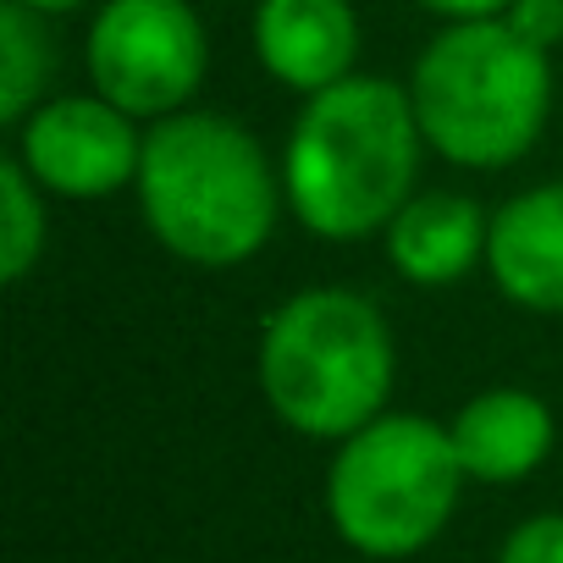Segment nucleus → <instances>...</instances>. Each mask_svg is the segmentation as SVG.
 <instances>
[{
  "label": "nucleus",
  "mask_w": 563,
  "mask_h": 563,
  "mask_svg": "<svg viewBox=\"0 0 563 563\" xmlns=\"http://www.w3.org/2000/svg\"><path fill=\"white\" fill-rule=\"evenodd\" d=\"M503 23L519 40H530L541 51H558L563 45V0H514V7L503 12Z\"/></svg>",
  "instance_id": "15"
},
{
  "label": "nucleus",
  "mask_w": 563,
  "mask_h": 563,
  "mask_svg": "<svg viewBox=\"0 0 563 563\" xmlns=\"http://www.w3.org/2000/svg\"><path fill=\"white\" fill-rule=\"evenodd\" d=\"M34 18L40 12H29L23 0L0 7V122L7 128H23L45 106L51 51H45V29Z\"/></svg>",
  "instance_id": "12"
},
{
  "label": "nucleus",
  "mask_w": 563,
  "mask_h": 563,
  "mask_svg": "<svg viewBox=\"0 0 563 563\" xmlns=\"http://www.w3.org/2000/svg\"><path fill=\"white\" fill-rule=\"evenodd\" d=\"M497 563H563V514H530L508 530Z\"/></svg>",
  "instance_id": "14"
},
{
  "label": "nucleus",
  "mask_w": 563,
  "mask_h": 563,
  "mask_svg": "<svg viewBox=\"0 0 563 563\" xmlns=\"http://www.w3.org/2000/svg\"><path fill=\"white\" fill-rule=\"evenodd\" d=\"M276 172L260 139L221 111H177L144 133L139 210L166 254L199 271H232L271 243Z\"/></svg>",
  "instance_id": "2"
},
{
  "label": "nucleus",
  "mask_w": 563,
  "mask_h": 563,
  "mask_svg": "<svg viewBox=\"0 0 563 563\" xmlns=\"http://www.w3.org/2000/svg\"><path fill=\"white\" fill-rule=\"evenodd\" d=\"M486 271L497 294L530 316H563V177L492 210Z\"/></svg>",
  "instance_id": "9"
},
{
  "label": "nucleus",
  "mask_w": 563,
  "mask_h": 563,
  "mask_svg": "<svg viewBox=\"0 0 563 563\" xmlns=\"http://www.w3.org/2000/svg\"><path fill=\"white\" fill-rule=\"evenodd\" d=\"M415 7L442 18V23H492L514 7V0H415Z\"/></svg>",
  "instance_id": "16"
},
{
  "label": "nucleus",
  "mask_w": 563,
  "mask_h": 563,
  "mask_svg": "<svg viewBox=\"0 0 563 563\" xmlns=\"http://www.w3.org/2000/svg\"><path fill=\"white\" fill-rule=\"evenodd\" d=\"M249 34L260 67L305 100L354 78L360 62V18L349 0H260Z\"/></svg>",
  "instance_id": "8"
},
{
  "label": "nucleus",
  "mask_w": 563,
  "mask_h": 563,
  "mask_svg": "<svg viewBox=\"0 0 563 563\" xmlns=\"http://www.w3.org/2000/svg\"><path fill=\"white\" fill-rule=\"evenodd\" d=\"M426 133L415 122L409 84L354 73L305 100L282 155V194L305 232L354 243L387 232L415 199Z\"/></svg>",
  "instance_id": "1"
},
{
  "label": "nucleus",
  "mask_w": 563,
  "mask_h": 563,
  "mask_svg": "<svg viewBox=\"0 0 563 563\" xmlns=\"http://www.w3.org/2000/svg\"><path fill=\"white\" fill-rule=\"evenodd\" d=\"M426 150L464 172H497L530 155L552 117V51L519 40L503 18L448 23L409 73Z\"/></svg>",
  "instance_id": "4"
},
{
  "label": "nucleus",
  "mask_w": 563,
  "mask_h": 563,
  "mask_svg": "<svg viewBox=\"0 0 563 563\" xmlns=\"http://www.w3.org/2000/svg\"><path fill=\"white\" fill-rule=\"evenodd\" d=\"M29 12H40V18H67V12H78V7H89V0H23Z\"/></svg>",
  "instance_id": "17"
},
{
  "label": "nucleus",
  "mask_w": 563,
  "mask_h": 563,
  "mask_svg": "<svg viewBox=\"0 0 563 563\" xmlns=\"http://www.w3.org/2000/svg\"><path fill=\"white\" fill-rule=\"evenodd\" d=\"M210 40L188 0H106L89 23V84L139 122L188 111Z\"/></svg>",
  "instance_id": "6"
},
{
  "label": "nucleus",
  "mask_w": 563,
  "mask_h": 563,
  "mask_svg": "<svg viewBox=\"0 0 563 563\" xmlns=\"http://www.w3.org/2000/svg\"><path fill=\"white\" fill-rule=\"evenodd\" d=\"M18 161L56 199H111L139 183V117L106 95H56L18 128Z\"/></svg>",
  "instance_id": "7"
},
{
  "label": "nucleus",
  "mask_w": 563,
  "mask_h": 563,
  "mask_svg": "<svg viewBox=\"0 0 563 563\" xmlns=\"http://www.w3.org/2000/svg\"><path fill=\"white\" fill-rule=\"evenodd\" d=\"M453 431L426 415H376L338 442L327 470L332 530L365 558H415L431 547L464 492Z\"/></svg>",
  "instance_id": "5"
},
{
  "label": "nucleus",
  "mask_w": 563,
  "mask_h": 563,
  "mask_svg": "<svg viewBox=\"0 0 563 563\" xmlns=\"http://www.w3.org/2000/svg\"><path fill=\"white\" fill-rule=\"evenodd\" d=\"M453 453L470 481L481 486H514L536 475L558 442L552 409L525 387H486L453 415Z\"/></svg>",
  "instance_id": "10"
},
{
  "label": "nucleus",
  "mask_w": 563,
  "mask_h": 563,
  "mask_svg": "<svg viewBox=\"0 0 563 563\" xmlns=\"http://www.w3.org/2000/svg\"><path fill=\"white\" fill-rule=\"evenodd\" d=\"M382 238L404 282H415V288H453L486 260L492 216L470 194L437 188V194H415Z\"/></svg>",
  "instance_id": "11"
},
{
  "label": "nucleus",
  "mask_w": 563,
  "mask_h": 563,
  "mask_svg": "<svg viewBox=\"0 0 563 563\" xmlns=\"http://www.w3.org/2000/svg\"><path fill=\"white\" fill-rule=\"evenodd\" d=\"M254 371L271 415L288 431L310 442H349L387 415L398 349L387 316L365 294L305 288L271 310Z\"/></svg>",
  "instance_id": "3"
},
{
  "label": "nucleus",
  "mask_w": 563,
  "mask_h": 563,
  "mask_svg": "<svg viewBox=\"0 0 563 563\" xmlns=\"http://www.w3.org/2000/svg\"><path fill=\"white\" fill-rule=\"evenodd\" d=\"M45 254V188L12 155L0 161V282H23Z\"/></svg>",
  "instance_id": "13"
}]
</instances>
